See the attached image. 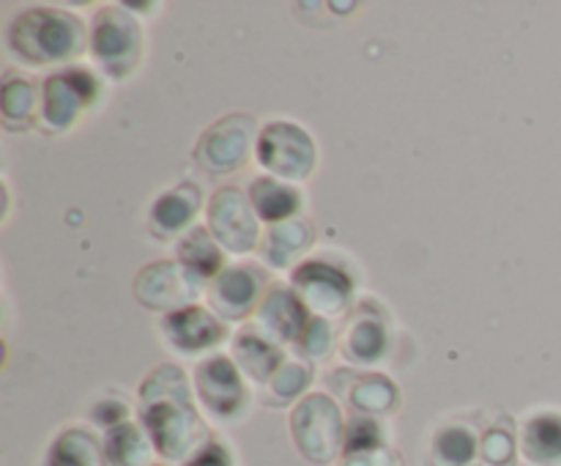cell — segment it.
I'll return each instance as SVG.
<instances>
[{"instance_id": "cell-1", "label": "cell", "mask_w": 561, "mask_h": 466, "mask_svg": "<svg viewBox=\"0 0 561 466\" xmlns=\"http://www.w3.org/2000/svg\"><path fill=\"white\" fill-rule=\"evenodd\" d=\"M137 422L168 464L184 466L214 439L197 409L192 376L175 362H162L142 376L137 387Z\"/></svg>"}, {"instance_id": "cell-2", "label": "cell", "mask_w": 561, "mask_h": 466, "mask_svg": "<svg viewBox=\"0 0 561 466\" xmlns=\"http://www.w3.org/2000/svg\"><path fill=\"white\" fill-rule=\"evenodd\" d=\"M91 47V22L60 5H27L5 27V49L31 69L75 66Z\"/></svg>"}, {"instance_id": "cell-3", "label": "cell", "mask_w": 561, "mask_h": 466, "mask_svg": "<svg viewBox=\"0 0 561 466\" xmlns=\"http://www.w3.org/2000/svg\"><path fill=\"white\" fill-rule=\"evenodd\" d=\"M142 38L140 16L126 3H107L91 16V47L88 55L93 69L110 82H124L140 69Z\"/></svg>"}, {"instance_id": "cell-4", "label": "cell", "mask_w": 561, "mask_h": 466, "mask_svg": "<svg viewBox=\"0 0 561 466\" xmlns=\"http://www.w3.org/2000/svg\"><path fill=\"white\" fill-rule=\"evenodd\" d=\"M104 91V77L93 66L55 69L42 82V118L38 126L49 135L71 132L93 107Z\"/></svg>"}, {"instance_id": "cell-5", "label": "cell", "mask_w": 561, "mask_h": 466, "mask_svg": "<svg viewBox=\"0 0 561 466\" xmlns=\"http://www.w3.org/2000/svg\"><path fill=\"white\" fill-rule=\"evenodd\" d=\"M345 425L343 406L329 393H310L290 409V439L301 458L316 466L343 458Z\"/></svg>"}, {"instance_id": "cell-6", "label": "cell", "mask_w": 561, "mask_h": 466, "mask_svg": "<svg viewBox=\"0 0 561 466\" xmlns=\"http://www.w3.org/2000/svg\"><path fill=\"white\" fill-rule=\"evenodd\" d=\"M290 285L305 299L312 316L340 321L351 316L356 302V277L345 263L332 258L329 252L310 255L305 263L290 272Z\"/></svg>"}, {"instance_id": "cell-7", "label": "cell", "mask_w": 561, "mask_h": 466, "mask_svg": "<svg viewBox=\"0 0 561 466\" xmlns=\"http://www.w3.org/2000/svg\"><path fill=\"white\" fill-rule=\"evenodd\" d=\"M318 143L301 124L288 118H274L261 126L255 146V162L266 175L283 179L288 184H305L318 170Z\"/></svg>"}, {"instance_id": "cell-8", "label": "cell", "mask_w": 561, "mask_h": 466, "mask_svg": "<svg viewBox=\"0 0 561 466\" xmlns=\"http://www.w3.org/2000/svg\"><path fill=\"white\" fill-rule=\"evenodd\" d=\"M257 135H261V126L255 115L228 113L203 129L192 148V159L203 173L230 175L247 168V162L255 157Z\"/></svg>"}, {"instance_id": "cell-9", "label": "cell", "mask_w": 561, "mask_h": 466, "mask_svg": "<svg viewBox=\"0 0 561 466\" xmlns=\"http://www.w3.org/2000/svg\"><path fill=\"white\" fill-rule=\"evenodd\" d=\"M197 406L214 422H239L252 404V389L230 354H211L192 371Z\"/></svg>"}, {"instance_id": "cell-10", "label": "cell", "mask_w": 561, "mask_h": 466, "mask_svg": "<svg viewBox=\"0 0 561 466\" xmlns=\"http://www.w3.org/2000/svg\"><path fill=\"white\" fill-rule=\"evenodd\" d=\"M206 225L228 255L244 258L257 252L263 241V223L255 214L250 192L236 184L214 190L206 206Z\"/></svg>"}, {"instance_id": "cell-11", "label": "cell", "mask_w": 561, "mask_h": 466, "mask_svg": "<svg viewBox=\"0 0 561 466\" xmlns=\"http://www.w3.org/2000/svg\"><path fill=\"white\" fill-rule=\"evenodd\" d=\"M131 294L146 310L170 316L184 307L201 305V296H206V283L175 258H162V261L146 263L135 274Z\"/></svg>"}, {"instance_id": "cell-12", "label": "cell", "mask_w": 561, "mask_h": 466, "mask_svg": "<svg viewBox=\"0 0 561 466\" xmlns=\"http://www.w3.org/2000/svg\"><path fill=\"white\" fill-rule=\"evenodd\" d=\"M266 266L257 263H228L206 285V307L225 323L252 321L268 288Z\"/></svg>"}, {"instance_id": "cell-13", "label": "cell", "mask_w": 561, "mask_h": 466, "mask_svg": "<svg viewBox=\"0 0 561 466\" xmlns=\"http://www.w3.org/2000/svg\"><path fill=\"white\" fill-rule=\"evenodd\" d=\"M392 349V327L389 316L376 299H362L348 316L340 334V356L356 371H373L381 365Z\"/></svg>"}, {"instance_id": "cell-14", "label": "cell", "mask_w": 561, "mask_h": 466, "mask_svg": "<svg viewBox=\"0 0 561 466\" xmlns=\"http://www.w3.org/2000/svg\"><path fill=\"white\" fill-rule=\"evenodd\" d=\"M159 334H162L164 345L175 356L201 362L206 356L219 354V345L230 338V329L206 305H192L179 312H170V316H162Z\"/></svg>"}, {"instance_id": "cell-15", "label": "cell", "mask_w": 561, "mask_h": 466, "mask_svg": "<svg viewBox=\"0 0 561 466\" xmlns=\"http://www.w3.org/2000/svg\"><path fill=\"white\" fill-rule=\"evenodd\" d=\"M312 321L310 307L305 305L299 294L290 283H272L263 294L261 305H257L255 316H252V327L268 340H274L283 349H296L301 334L307 332Z\"/></svg>"}, {"instance_id": "cell-16", "label": "cell", "mask_w": 561, "mask_h": 466, "mask_svg": "<svg viewBox=\"0 0 561 466\" xmlns=\"http://www.w3.org/2000/svg\"><path fill=\"white\" fill-rule=\"evenodd\" d=\"M206 195L203 186L195 181H179V184L168 186L153 197L151 208H148V230L153 239L159 241H179L181 236L190 234L195 225H201V214H206Z\"/></svg>"}, {"instance_id": "cell-17", "label": "cell", "mask_w": 561, "mask_h": 466, "mask_svg": "<svg viewBox=\"0 0 561 466\" xmlns=\"http://www.w3.org/2000/svg\"><path fill=\"white\" fill-rule=\"evenodd\" d=\"M318 241V230L312 219L296 217L288 223L268 225L263 230V241L257 247V258L272 272H294L299 263L310 258Z\"/></svg>"}, {"instance_id": "cell-18", "label": "cell", "mask_w": 561, "mask_h": 466, "mask_svg": "<svg viewBox=\"0 0 561 466\" xmlns=\"http://www.w3.org/2000/svg\"><path fill=\"white\" fill-rule=\"evenodd\" d=\"M230 356L239 365V371L244 373L247 382L255 384V387H266L274 378V373L285 365L288 354H285L283 345H277L274 340H268L266 334L257 332L252 323L241 327V332H236L230 338Z\"/></svg>"}, {"instance_id": "cell-19", "label": "cell", "mask_w": 561, "mask_h": 466, "mask_svg": "<svg viewBox=\"0 0 561 466\" xmlns=\"http://www.w3.org/2000/svg\"><path fill=\"white\" fill-rule=\"evenodd\" d=\"M0 115L5 132H27L42 118V82L25 71L5 69L0 86Z\"/></svg>"}, {"instance_id": "cell-20", "label": "cell", "mask_w": 561, "mask_h": 466, "mask_svg": "<svg viewBox=\"0 0 561 466\" xmlns=\"http://www.w3.org/2000/svg\"><path fill=\"white\" fill-rule=\"evenodd\" d=\"M250 201L255 214L261 217V223L266 225H279L288 223V219L305 217V192L296 184H288L283 179H274V175H257L250 184Z\"/></svg>"}, {"instance_id": "cell-21", "label": "cell", "mask_w": 561, "mask_h": 466, "mask_svg": "<svg viewBox=\"0 0 561 466\" xmlns=\"http://www.w3.org/2000/svg\"><path fill=\"white\" fill-rule=\"evenodd\" d=\"M348 398L351 414H367V417H389L400 409V387L394 378L378 371H362L356 373L354 382L345 389Z\"/></svg>"}, {"instance_id": "cell-22", "label": "cell", "mask_w": 561, "mask_h": 466, "mask_svg": "<svg viewBox=\"0 0 561 466\" xmlns=\"http://www.w3.org/2000/svg\"><path fill=\"white\" fill-rule=\"evenodd\" d=\"M520 455L529 466H561V411L540 409L524 422Z\"/></svg>"}, {"instance_id": "cell-23", "label": "cell", "mask_w": 561, "mask_h": 466, "mask_svg": "<svg viewBox=\"0 0 561 466\" xmlns=\"http://www.w3.org/2000/svg\"><path fill=\"white\" fill-rule=\"evenodd\" d=\"M175 261L184 263L192 274L203 280V283H211L225 266H228V252L219 247V241L214 239L211 230L206 225H195L186 236H181L173 245Z\"/></svg>"}, {"instance_id": "cell-24", "label": "cell", "mask_w": 561, "mask_h": 466, "mask_svg": "<svg viewBox=\"0 0 561 466\" xmlns=\"http://www.w3.org/2000/svg\"><path fill=\"white\" fill-rule=\"evenodd\" d=\"M44 466H110L104 455V439H99L91 428H64L49 444Z\"/></svg>"}, {"instance_id": "cell-25", "label": "cell", "mask_w": 561, "mask_h": 466, "mask_svg": "<svg viewBox=\"0 0 561 466\" xmlns=\"http://www.w3.org/2000/svg\"><path fill=\"white\" fill-rule=\"evenodd\" d=\"M104 455L110 466H157L153 464L157 447L137 420L104 431Z\"/></svg>"}, {"instance_id": "cell-26", "label": "cell", "mask_w": 561, "mask_h": 466, "mask_svg": "<svg viewBox=\"0 0 561 466\" xmlns=\"http://www.w3.org/2000/svg\"><path fill=\"white\" fill-rule=\"evenodd\" d=\"M431 458L436 466H471L480 458V433L466 422H444L431 439Z\"/></svg>"}, {"instance_id": "cell-27", "label": "cell", "mask_w": 561, "mask_h": 466, "mask_svg": "<svg viewBox=\"0 0 561 466\" xmlns=\"http://www.w3.org/2000/svg\"><path fill=\"white\" fill-rule=\"evenodd\" d=\"M312 382H316V365L294 356V360H285V365L274 373L272 382L263 387L261 398L263 404L274 406V409L288 404L296 406L301 398L310 395Z\"/></svg>"}, {"instance_id": "cell-28", "label": "cell", "mask_w": 561, "mask_h": 466, "mask_svg": "<svg viewBox=\"0 0 561 466\" xmlns=\"http://www.w3.org/2000/svg\"><path fill=\"white\" fill-rule=\"evenodd\" d=\"M296 356L310 365H323L334 356V351H340V334L334 329V321H327V318L312 316L310 327L301 334V340L296 343Z\"/></svg>"}, {"instance_id": "cell-29", "label": "cell", "mask_w": 561, "mask_h": 466, "mask_svg": "<svg viewBox=\"0 0 561 466\" xmlns=\"http://www.w3.org/2000/svg\"><path fill=\"white\" fill-rule=\"evenodd\" d=\"M518 458V439H515L513 428L496 425L488 428L480 436V461L485 466H515Z\"/></svg>"}, {"instance_id": "cell-30", "label": "cell", "mask_w": 561, "mask_h": 466, "mask_svg": "<svg viewBox=\"0 0 561 466\" xmlns=\"http://www.w3.org/2000/svg\"><path fill=\"white\" fill-rule=\"evenodd\" d=\"M387 447V428L378 417L367 414H351L348 425H345V447L343 455L365 453V450Z\"/></svg>"}, {"instance_id": "cell-31", "label": "cell", "mask_w": 561, "mask_h": 466, "mask_svg": "<svg viewBox=\"0 0 561 466\" xmlns=\"http://www.w3.org/2000/svg\"><path fill=\"white\" fill-rule=\"evenodd\" d=\"M131 411H129V404L121 398H102L96 400V406L91 409V422L93 425L104 428V431H110V428L121 425V422H129L131 420Z\"/></svg>"}, {"instance_id": "cell-32", "label": "cell", "mask_w": 561, "mask_h": 466, "mask_svg": "<svg viewBox=\"0 0 561 466\" xmlns=\"http://www.w3.org/2000/svg\"><path fill=\"white\" fill-rule=\"evenodd\" d=\"M340 466H405L403 455L398 453L394 447H376V450H365V453H351L343 455Z\"/></svg>"}, {"instance_id": "cell-33", "label": "cell", "mask_w": 561, "mask_h": 466, "mask_svg": "<svg viewBox=\"0 0 561 466\" xmlns=\"http://www.w3.org/2000/svg\"><path fill=\"white\" fill-rule=\"evenodd\" d=\"M184 466H236V461L228 444L219 442V439H211V442H208L201 453L192 455Z\"/></svg>"}, {"instance_id": "cell-34", "label": "cell", "mask_w": 561, "mask_h": 466, "mask_svg": "<svg viewBox=\"0 0 561 466\" xmlns=\"http://www.w3.org/2000/svg\"><path fill=\"white\" fill-rule=\"evenodd\" d=\"M157 466H162V464H157Z\"/></svg>"}]
</instances>
